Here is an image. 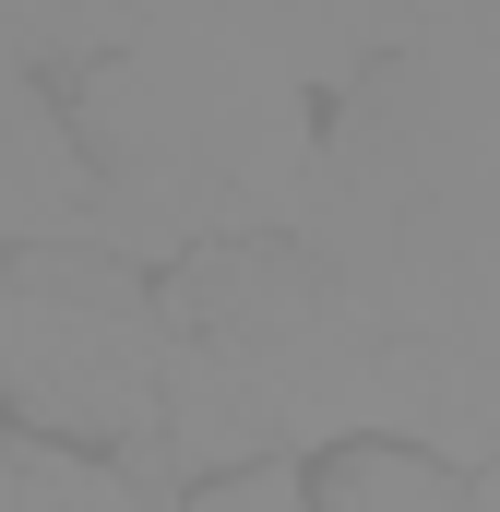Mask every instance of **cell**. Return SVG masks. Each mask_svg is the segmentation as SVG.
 I'll return each instance as SVG.
<instances>
[{
	"label": "cell",
	"instance_id": "cell-4",
	"mask_svg": "<svg viewBox=\"0 0 500 512\" xmlns=\"http://www.w3.org/2000/svg\"><path fill=\"white\" fill-rule=\"evenodd\" d=\"M84 215V155H72V120L12 72L0 48V251H36V239H72Z\"/></svg>",
	"mask_w": 500,
	"mask_h": 512
},
{
	"label": "cell",
	"instance_id": "cell-6",
	"mask_svg": "<svg viewBox=\"0 0 500 512\" xmlns=\"http://www.w3.org/2000/svg\"><path fill=\"white\" fill-rule=\"evenodd\" d=\"M310 512H477V489L417 441H346L310 477Z\"/></svg>",
	"mask_w": 500,
	"mask_h": 512
},
{
	"label": "cell",
	"instance_id": "cell-3",
	"mask_svg": "<svg viewBox=\"0 0 500 512\" xmlns=\"http://www.w3.org/2000/svg\"><path fill=\"white\" fill-rule=\"evenodd\" d=\"M0 405L36 441H108L131 465H155V417H167V322L155 286L96 239H36L0 251Z\"/></svg>",
	"mask_w": 500,
	"mask_h": 512
},
{
	"label": "cell",
	"instance_id": "cell-7",
	"mask_svg": "<svg viewBox=\"0 0 500 512\" xmlns=\"http://www.w3.org/2000/svg\"><path fill=\"white\" fill-rule=\"evenodd\" d=\"M203 512H310V477L298 465H239V477H215Z\"/></svg>",
	"mask_w": 500,
	"mask_h": 512
},
{
	"label": "cell",
	"instance_id": "cell-2",
	"mask_svg": "<svg viewBox=\"0 0 500 512\" xmlns=\"http://www.w3.org/2000/svg\"><path fill=\"white\" fill-rule=\"evenodd\" d=\"M167 322V417L155 465H286V441L381 417V346L358 298L298 251V239H227L191 251L155 298Z\"/></svg>",
	"mask_w": 500,
	"mask_h": 512
},
{
	"label": "cell",
	"instance_id": "cell-1",
	"mask_svg": "<svg viewBox=\"0 0 500 512\" xmlns=\"http://www.w3.org/2000/svg\"><path fill=\"white\" fill-rule=\"evenodd\" d=\"M84 155V215L108 227L96 251H227L286 215H310V120L298 84L250 72L215 36V12H131V36L72 96Z\"/></svg>",
	"mask_w": 500,
	"mask_h": 512
},
{
	"label": "cell",
	"instance_id": "cell-5",
	"mask_svg": "<svg viewBox=\"0 0 500 512\" xmlns=\"http://www.w3.org/2000/svg\"><path fill=\"white\" fill-rule=\"evenodd\" d=\"M0 512H179V489H167V465L0 429Z\"/></svg>",
	"mask_w": 500,
	"mask_h": 512
},
{
	"label": "cell",
	"instance_id": "cell-8",
	"mask_svg": "<svg viewBox=\"0 0 500 512\" xmlns=\"http://www.w3.org/2000/svg\"><path fill=\"white\" fill-rule=\"evenodd\" d=\"M477 512H500V465H489V489H477Z\"/></svg>",
	"mask_w": 500,
	"mask_h": 512
}]
</instances>
